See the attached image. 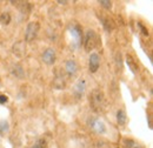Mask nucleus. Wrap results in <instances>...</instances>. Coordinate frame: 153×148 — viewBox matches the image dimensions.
I'll use <instances>...</instances> for the list:
<instances>
[{"label": "nucleus", "instance_id": "obj_1", "mask_svg": "<svg viewBox=\"0 0 153 148\" xmlns=\"http://www.w3.org/2000/svg\"><path fill=\"white\" fill-rule=\"evenodd\" d=\"M90 102H91V107L92 110L96 112H100L104 106H105V95L102 91L100 90H93L91 93V98H90Z\"/></svg>", "mask_w": 153, "mask_h": 148}, {"label": "nucleus", "instance_id": "obj_2", "mask_svg": "<svg viewBox=\"0 0 153 148\" xmlns=\"http://www.w3.org/2000/svg\"><path fill=\"white\" fill-rule=\"evenodd\" d=\"M98 45V36L93 30H88L84 38V48L86 52L93 51Z\"/></svg>", "mask_w": 153, "mask_h": 148}, {"label": "nucleus", "instance_id": "obj_3", "mask_svg": "<svg viewBox=\"0 0 153 148\" xmlns=\"http://www.w3.org/2000/svg\"><path fill=\"white\" fill-rule=\"evenodd\" d=\"M39 30H40V25H39L38 21L28 22L26 26V30H25V40L27 42H32L38 36Z\"/></svg>", "mask_w": 153, "mask_h": 148}, {"label": "nucleus", "instance_id": "obj_4", "mask_svg": "<svg viewBox=\"0 0 153 148\" xmlns=\"http://www.w3.org/2000/svg\"><path fill=\"white\" fill-rule=\"evenodd\" d=\"M87 125L94 133L99 134V135L106 133V125L98 118H90L87 120Z\"/></svg>", "mask_w": 153, "mask_h": 148}, {"label": "nucleus", "instance_id": "obj_5", "mask_svg": "<svg viewBox=\"0 0 153 148\" xmlns=\"http://www.w3.org/2000/svg\"><path fill=\"white\" fill-rule=\"evenodd\" d=\"M68 32H70L71 37L73 38L74 47H79L81 45V37H82L81 27L78 24H72V25L68 26Z\"/></svg>", "mask_w": 153, "mask_h": 148}, {"label": "nucleus", "instance_id": "obj_6", "mask_svg": "<svg viewBox=\"0 0 153 148\" xmlns=\"http://www.w3.org/2000/svg\"><path fill=\"white\" fill-rule=\"evenodd\" d=\"M85 90H86V81H85V79L81 78V79H79L76 81L74 87H73V94H74V96H76V99H80L84 95Z\"/></svg>", "mask_w": 153, "mask_h": 148}, {"label": "nucleus", "instance_id": "obj_7", "mask_svg": "<svg viewBox=\"0 0 153 148\" xmlns=\"http://www.w3.org/2000/svg\"><path fill=\"white\" fill-rule=\"evenodd\" d=\"M56 60H57V54L53 48H47L42 53V61L46 65H53L56 62Z\"/></svg>", "mask_w": 153, "mask_h": 148}, {"label": "nucleus", "instance_id": "obj_8", "mask_svg": "<svg viewBox=\"0 0 153 148\" xmlns=\"http://www.w3.org/2000/svg\"><path fill=\"white\" fill-rule=\"evenodd\" d=\"M100 65V58L97 53H92L88 59V68L91 73H96Z\"/></svg>", "mask_w": 153, "mask_h": 148}, {"label": "nucleus", "instance_id": "obj_9", "mask_svg": "<svg viewBox=\"0 0 153 148\" xmlns=\"http://www.w3.org/2000/svg\"><path fill=\"white\" fill-rule=\"evenodd\" d=\"M12 51H13V54L17 56H25V53H26V45H25V42L24 41H18V42H16L14 45H13V47H12Z\"/></svg>", "mask_w": 153, "mask_h": 148}, {"label": "nucleus", "instance_id": "obj_10", "mask_svg": "<svg viewBox=\"0 0 153 148\" xmlns=\"http://www.w3.org/2000/svg\"><path fill=\"white\" fill-rule=\"evenodd\" d=\"M65 70H66V72L70 76H73V75H76V71H78V65H76V62L73 59H70V60L66 61Z\"/></svg>", "mask_w": 153, "mask_h": 148}, {"label": "nucleus", "instance_id": "obj_11", "mask_svg": "<svg viewBox=\"0 0 153 148\" xmlns=\"http://www.w3.org/2000/svg\"><path fill=\"white\" fill-rule=\"evenodd\" d=\"M126 120H127V116H126V113L124 110H119L117 112V121H118L119 126H125Z\"/></svg>", "mask_w": 153, "mask_h": 148}, {"label": "nucleus", "instance_id": "obj_12", "mask_svg": "<svg viewBox=\"0 0 153 148\" xmlns=\"http://www.w3.org/2000/svg\"><path fill=\"white\" fill-rule=\"evenodd\" d=\"M123 144H124L125 148H144L139 142H137L133 139H125L123 141Z\"/></svg>", "mask_w": 153, "mask_h": 148}, {"label": "nucleus", "instance_id": "obj_13", "mask_svg": "<svg viewBox=\"0 0 153 148\" xmlns=\"http://www.w3.org/2000/svg\"><path fill=\"white\" fill-rule=\"evenodd\" d=\"M12 73H13V75H16L17 78H19V79H22L24 75H25L24 68H22L20 65H14V66L12 67Z\"/></svg>", "mask_w": 153, "mask_h": 148}, {"label": "nucleus", "instance_id": "obj_14", "mask_svg": "<svg viewBox=\"0 0 153 148\" xmlns=\"http://www.w3.org/2000/svg\"><path fill=\"white\" fill-rule=\"evenodd\" d=\"M126 62H127V65H128L130 70H131L133 73H137V70H138V65H137V62L134 61V59L132 58V56H126Z\"/></svg>", "mask_w": 153, "mask_h": 148}, {"label": "nucleus", "instance_id": "obj_15", "mask_svg": "<svg viewBox=\"0 0 153 148\" xmlns=\"http://www.w3.org/2000/svg\"><path fill=\"white\" fill-rule=\"evenodd\" d=\"M11 14H10V12H2L1 14H0V24L1 25H8L10 22H11Z\"/></svg>", "mask_w": 153, "mask_h": 148}, {"label": "nucleus", "instance_id": "obj_16", "mask_svg": "<svg viewBox=\"0 0 153 148\" xmlns=\"http://www.w3.org/2000/svg\"><path fill=\"white\" fill-rule=\"evenodd\" d=\"M53 86L57 88V90H64L65 88V81H64V78L62 76H57L54 82H53Z\"/></svg>", "mask_w": 153, "mask_h": 148}, {"label": "nucleus", "instance_id": "obj_17", "mask_svg": "<svg viewBox=\"0 0 153 148\" xmlns=\"http://www.w3.org/2000/svg\"><path fill=\"white\" fill-rule=\"evenodd\" d=\"M10 130L8 122L7 121H0V136H2L5 133H7Z\"/></svg>", "mask_w": 153, "mask_h": 148}, {"label": "nucleus", "instance_id": "obj_18", "mask_svg": "<svg viewBox=\"0 0 153 148\" xmlns=\"http://www.w3.org/2000/svg\"><path fill=\"white\" fill-rule=\"evenodd\" d=\"M33 148H47V141L45 139H38L34 142Z\"/></svg>", "mask_w": 153, "mask_h": 148}, {"label": "nucleus", "instance_id": "obj_19", "mask_svg": "<svg viewBox=\"0 0 153 148\" xmlns=\"http://www.w3.org/2000/svg\"><path fill=\"white\" fill-rule=\"evenodd\" d=\"M19 7H20V11H21V13H27L28 11H30V4L28 2H24V1H21L20 2V5H19Z\"/></svg>", "mask_w": 153, "mask_h": 148}, {"label": "nucleus", "instance_id": "obj_20", "mask_svg": "<svg viewBox=\"0 0 153 148\" xmlns=\"http://www.w3.org/2000/svg\"><path fill=\"white\" fill-rule=\"evenodd\" d=\"M99 4H100L102 7H105L106 10H111V8H112V1H108V0H100Z\"/></svg>", "mask_w": 153, "mask_h": 148}, {"label": "nucleus", "instance_id": "obj_21", "mask_svg": "<svg viewBox=\"0 0 153 148\" xmlns=\"http://www.w3.org/2000/svg\"><path fill=\"white\" fill-rule=\"evenodd\" d=\"M138 27H139V30H140V32H141V34L143 36H145V37H149V30L141 24V22H138Z\"/></svg>", "mask_w": 153, "mask_h": 148}, {"label": "nucleus", "instance_id": "obj_22", "mask_svg": "<svg viewBox=\"0 0 153 148\" xmlns=\"http://www.w3.org/2000/svg\"><path fill=\"white\" fill-rule=\"evenodd\" d=\"M8 101V96L5 94H0V105H5Z\"/></svg>", "mask_w": 153, "mask_h": 148}, {"label": "nucleus", "instance_id": "obj_23", "mask_svg": "<svg viewBox=\"0 0 153 148\" xmlns=\"http://www.w3.org/2000/svg\"><path fill=\"white\" fill-rule=\"evenodd\" d=\"M59 4H67V1H58Z\"/></svg>", "mask_w": 153, "mask_h": 148}]
</instances>
